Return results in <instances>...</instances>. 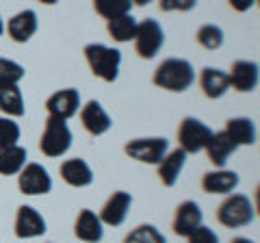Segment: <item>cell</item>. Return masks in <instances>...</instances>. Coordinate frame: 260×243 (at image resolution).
<instances>
[{
    "instance_id": "cell-28",
    "label": "cell",
    "mask_w": 260,
    "mask_h": 243,
    "mask_svg": "<svg viewBox=\"0 0 260 243\" xmlns=\"http://www.w3.org/2000/svg\"><path fill=\"white\" fill-rule=\"evenodd\" d=\"M198 44L202 48H206V50H219V48L223 46V31L217 26V24H204V26H200L198 35Z\"/></svg>"
},
{
    "instance_id": "cell-18",
    "label": "cell",
    "mask_w": 260,
    "mask_h": 243,
    "mask_svg": "<svg viewBox=\"0 0 260 243\" xmlns=\"http://www.w3.org/2000/svg\"><path fill=\"white\" fill-rule=\"evenodd\" d=\"M59 174L63 178V183H68L70 187H76V189L89 187L93 183V169L89 167L85 159H78V157L63 161L59 167Z\"/></svg>"
},
{
    "instance_id": "cell-17",
    "label": "cell",
    "mask_w": 260,
    "mask_h": 243,
    "mask_svg": "<svg viewBox=\"0 0 260 243\" xmlns=\"http://www.w3.org/2000/svg\"><path fill=\"white\" fill-rule=\"evenodd\" d=\"M74 234L76 239L85 243H100L104 239V224L100 222L95 210L91 208L78 210L76 222H74Z\"/></svg>"
},
{
    "instance_id": "cell-23",
    "label": "cell",
    "mask_w": 260,
    "mask_h": 243,
    "mask_svg": "<svg viewBox=\"0 0 260 243\" xmlns=\"http://www.w3.org/2000/svg\"><path fill=\"white\" fill-rule=\"evenodd\" d=\"M28 152L20 143L15 145H0V174L3 176H18L20 169L28 163Z\"/></svg>"
},
{
    "instance_id": "cell-5",
    "label": "cell",
    "mask_w": 260,
    "mask_h": 243,
    "mask_svg": "<svg viewBox=\"0 0 260 243\" xmlns=\"http://www.w3.org/2000/svg\"><path fill=\"white\" fill-rule=\"evenodd\" d=\"M135 50L141 59H154L158 52L162 44H165V31H162L160 22L148 18L137 24V33H135Z\"/></svg>"
},
{
    "instance_id": "cell-32",
    "label": "cell",
    "mask_w": 260,
    "mask_h": 243,
    "mask_svg": "<svg viewBox=\"0 0 260 243\" xmlns=\"http://www.w3.org/2000/svg\"><path fill=\"white\" fill-rule=\"evenodd\" d=\"M198 0H158L160 11H191L195 9Z\"/></svg>"
},
{
    "instance_id": "cell-15",
    "label": "cell",
    "mask_w": 260,
    "mask_h": 243,
    "mask_svg": "<svg viewBox=\"0 0 260 243\" xmlns=\"http://www.w3.org/2000/svg\"><path fill=\"white\" fill-rule=\"evenodd\" d=\"M202 220H204V213H202L198 202H193V200L182 202V204H178L176 215H174V224H172L174 234H178V237H189L195 228L202 226Z\"/></svg>"
},
{
    "instance_id": "cell-30",
    "label": "cell",
    "mask_w": 260,
    "mask_h": 243,
    "mask_svg": "<svg viewBox=\"0 0 260 243\" xmlns=\"http://www.w3.org/2000/svg\"><path fill=\"white\" fill-rule=\"evenodd\" d=\"M20 126L15 124L13 117H0V145H15L20 141Z\"/></svg>"
},
{
    "instance_id": "cell-34",
    "label": "cell",
    "mask_w": 260,
    "mask_h": 243,
    "mask_svg": "<svg viewBox=\"0 0 260 243\" xmlns=\"http://www.w3.org/2000/svg\"><path fill=\"white\" fill-rule=\"evenodd\" d=\"M230 243H256V241H251V239H247V237H234Z\"/></svg>"
},
{
    "instance_id": "cell-2",
    "label": "cell",
    "mask_w": 260,
    "mask_h": 243,
    "mask_svg": "<svg viewBox=\"0 0 260 243\" xmlns=\"http://www.w3.org/2000/svg\"><path fill=\"white\" fill-rule=\"evenodd\" d=\"M83 54L93 76L104 80V83L117 80L119 68H121V52L117 48H111L104 44H87Z\"/></svg>"
},
{
    "instance_id": "cell-13",
    "label": "cell",
    "mask_w": 260,
    "mask_h": 243,
    "mask_svg": "<svg viewBox=\"0 0 260 243\" xmlns=\"http://www.w3.org/2000/svg\"><path fill=\"white\" fill-rule=\"evenodd\" d=\"M241 178L237 172L232 169H213V172H206L202 176V191L210 193V196H230V193L239 187Z\"/></svg>"
},
{
    "instance_id": "cell-36",
    "label": "cell",
    "mask_w": 260,
    "mask_h": 243,
    "mask_svg": "<svg viewBox=\"0 0 260 243\" xmlns=\"http://www.w3.org/2000/svg\"><path fill=\"white\" fill-rule=\"evenodd\" d=\"M37 3H42V5H56L59 0H37Z\"/></svg>"
},
{
    "instance_id": "cell-29",
    "label": "cell",
    "mask_w": 260,
    "mask_h": 243,
    "mask_svg": "<svg viewBox=\"0 0 260 243\" xmlns=\"http://www.w3.org/2000/svg\"><path fill=\"white\" fill-rule=\"evenodd\" d=\"M24 78V68L18 61L0 56V85H18Z\"/></svg>"
},
{
    "instance_id": "cell-1",
    "label": "cell",
    "mask_w": 260,
    "mask_h": 243,
    "mask_svg": "<svg viewBox=\"0 0 260 243\" xmlns=\"http://www.w3.org/2000/svg\"><path fill=\"white\" fill-rule=\"evenodd\" d=\"M152 83L158 89H165V92L182 94L195 83V68L186 59H176V56L174 59H165L154 70Z\"/></svg>"
},
{
    "instance_id": "cell-8",
    "label": "cell",
    "mask_w": 260,
    "mask_h": 243,
    "mask_svg": "<svg viewBox=\"0 0 260 243\" xmlns=\"http://www.w3.org/2000/svg\"><path fill=\"white\" fill-rule=\"evenodd\" d=\"M18 187L24 196H46L52 191V176L42 163H26L18 174Z\"/></svg>"
},
{
    "instance_id": "cell-22",
    "label": "cell",
    "mask_w": 260,
    "mask_h": 243,
    "mask_svg": "<svg viewBox=\"0 0 260 243\" xmlns=\"http://www.w3.org/2000/svg\"><path fill=\"white\" fill-rule=\"evenodd\" d=\"M223 133L237 145H254L256 143V124L249 117H230L225 122Z\"/></svg>"
},
{
    "instance_id": "cell-37",
    "label": "cell",
    "mask_w": 260,
    "mask_h": 243,
    "mask_svg": "<svg viewBox=\"0 0 260 243\" xmlns=\"http://www.w3.org/2000/svg\"><path fill=\"white\" fill-rule=\"evenodd\" d=\"M3 33H5V22H3V15H0V37H3Z\"/></svg>"
},
{
    "instance_id": "cell-24",
    "label": "cell",
    "mask_w": 260,
    "mask_h": 243,
    "mask_svg": "<svg viewBox=\"0 0 260 243\" xmlns=\"http://www.w3.org/2000/svg\"><path fill=\"white\" fill-rule=\"evenodd\" d=\"M0 111L7 117H22L26 113L22 89L18 85H0Z\"/></svg>"
},
{
    "instance_id": "cell-19",
    "label": "cell",
    "mask_w": 260,
    "mask_h": 243,
    "mask_svg": "<svg viewBox=\"0 0 260 243\" xmlns=\"http://www.w3.org/2000/svg\"><path fill=\"white\" fill-rule=\"evenodd\" d=\"M184 165H186V152L180 150V148L169 150L156 165L160 185H165V187H174V185L178 183V178H180V174H182Z\"/></svg>"
},
{
    "instance_id": "cell-4",
    "label": "cell",
    "mask_w": 260,
    "mask_h": 243,
    "mask_svg": "<svg viewBox=\"0 0 260 243\" xmlns=\"http://www.w3.org/2000/svg\"><path fill=\"white\" fill-rule=\"evenodd\" d=\"M70 148H72V131H70L68 122L48 115L46 124H44L42 139H39V150H42L48 159H59Z\"/></svg>"
},
{
    "instance_id": "cell-7",
    "label": "cell",
    "mask_w": 260,
    "mask_h": 243,
    "mask_svg": "<svg viewBox=\"0 0 260 243\" xmlns=\"http://www.w3.org/2000/svg\"><path fill=\"white\" fill-rule=\"evenodd\" d=\"M210 137H213V128L198 117H184L178 126V143L186 155H198L200 150H204Z\"/></svg>"
},
{
    "instance_id": "cell-14",
    "label": "cell",
    "mask_w": 260,
    "mask_h": 243,
    "mask_svg": "<svg viewBox=\"0 0 260 243\" xmlns=\"http://www.w3.org/2000/svg\"><path fill=\"white\" fill-rule=\"evenodd\" d=\"M80 122H83L85 131L93 137H100L113 128L111 115L98 100H89L85 107H80Z\"/></svg>"
},
{
    "instance_id": "cell-26",
    "label": "cell",
    "mask_w": 260,
    "mask_h": 243,
    "mask_svg": "<svg viewBox=\"0 0 260 243\" xmlns=\"http://www.w3.org/2000/svg\"><path fill=\"white\" fill-rule=\"evenodd\" d=\"M121 243H167V239L156 226L141 224V226H137V228L130 230Z\"/></svg>"
},
{
    "instance_id": "cell-21",
    "label": "cell",
    "mask_w": 260,
    "mask_h": 243,
    "mask_svg": "<svg viewBox=\"0 0 260 243\" xmlns=\"http://www.w3.org/2000/svg\"><path fill=\"white\" fill-rule=\"evenodd\" d=\"M204 150H206L210 163H213L217 169H221V167H225L228 161H230V157L237 152V145H234L230 141V137L221 131V133H213V137L208 139Z\"/></svg>"
},
{
    "instance_id": "cell-3",
    "label": "cell",
    "mask_w": 260,
    "mask_h": 243,
    "mask_svg": "<svg viewBox=\"0 0 260 243\" xmlns=\"http://www.w3.org/2000/svg\"><path fill=\"white\" fill-rule=\"evenodd\" d=\"M217 222L225 228H243L249 226L256 217V208L245 193H230L217 206Z\"/></svg>"
},
{
    "instance_id": "cell-35",
    "label": "cell",
    "mask_w": 260,
    "mask_h": 243,
    "mask_svg": "<svg viewBox=\"0 0 260 243\" xmlns=\"http://www.w3.org/2000/svg\"><path fill=\"white\" fill-rule=\"evenodd\" d=\"M133 5H137V7H143V5H150V3H154V0H130Z\"/></svg>"
},
{
    "instance_id": "cell-16",
    "label": "cell",
    "mask_w": 260,
    "mask_h": 243,
    "mask_svg": "<svg viewBox=\"0 0 260 243\" xmlns=\"http://www.w3.org/2000/svg\"><path fill=\"white\" fill-rule=\"evenodd\" d=\"M39 28V18L32 9H24L20 13H15L9 20V24L5 26V31L9 33V37L15 44H26L32 39V35L37 33Z\"/></svg>"
},
{
    "instance_id": "cell-33",
    "label": "cell",
    "mask_w": 260,
    "mask_h": 243,
    "mask_svg": "<svg viewBox=\"0 0 260 243\" xmlns=\"http://www.w3.org/2000/svg\"><path fill=\"white\" fill-rule=\"evenodd\" d=\"M230 3V7L234 11H239V13H245V11H249L251 7L256 5V0H228Z\"/></svg>"
},
{
    "instance_id": "cell-25",
    "label": "cell",
    "mask_w": 260,
    "mask_h": 243,
    "mask_svg": "<svg viewBox=\"0 0 260 243\" xmlns=\"http://www.w3.org/2000/svg\"><path fill=\"white\" fill-rule=\"evenodd\" d=\"M137 24L139 22L133 18V13H126V15H119V18L107 20V31H109V35L115 39V42L126 44V42H130V39H135Z\"/></svg>"
},
{
    "instance_id": "cell-6",
    "label": "cell",
    "mask_w": 260,
    "mask_h": 243,
    "mask_svg": "<svg viewBox=\"0 0 260 243\" xmlns=\"http://www.w3.org/2000/svg\"><path fill=\"white\" fill-rule=\"evenodd\" d=\"M124 152L145 165H158V161L169 152V141L165 137H139L124 145Z\"/></svg>"
},
{
    "instance_id": "cell-9",
    "label": "cell",
    "mask_w": 260,
    "mask_h": 243,
    "mask_svg": "<svg viewBox=\"0 0 260 243\" xmlns=\"http://www.w3.org/2000/svg\"><path fill=\"white\" fill-rule=\"evenodd\" d=\"M48 230V224L44 220V215L37 208H32L28 204H22L15 215V224H13V232L18 239H37L44 237Z\"/></svg>"
},
{
    "instance_id": "cell-12",
    "label": "cell",
    "mask_w": 260,
    "mask_h": 243,
    "mask_svg": "<svg viewBox=\"0 0 260 243\" xmlns=\"http://www.w3.org/2000/svg\"><path fill=\"white\" fill-rule=\"evenodd\" d=\"M130 206H133V196L128 191H115L104 202L98 217H100V222L104 226H121L126 222Z\"/></svg>"
},
{
    "instance_id": "cell-31",
    "label": "cell",
    "mask_w": 260,
    "mask_h": 243,
    "mask_svg": "<svg viewBox=\"0 0 260 243\" xmlns=\"http://www.w3.org/2000/svg\"><path fill=\"white\" fill-rule=\"evenodd\" d=\"M186 239H189V243H221L217 237V232L213 228H208V226H204V224H202L200 228H195Z\"/></svg>"
},
{
    "instance_id": "cell-27",
    "label": "cell",
    "mask_w": 260,
    "mask_h": 243,
    "mask_svg": "<svg viewBox=\"0 0 260 243\" xmlns=\"http://www.w3.org/2000/svg\"><path fill=\"white\" fill-rule=\"evenodd\" d=\"M93 9L100 18L113 20V18H119V15L130 13L133 3L130 0H93Z\"/></svg>"
},
{
    "instance_id": "cell-10",
    "label": "cell",
    "mask_w": 260,
    "mask_h": 243,
    "mask_svg": "<svg viewBox=\"0 0 260 243\" xmlns=\"http://www.w3.org/2000/svg\"><path fill=\"white\" fill-rule=\"evenodd\" d=\"M46 111L50 117L59 119H72L80 111V92L74 87H65L61 92H54L46 100Z\"/></svg>"
},
{
    "instance_id": "cell-20",
    "label": "cell",
    "mask_w": 260,
    "mask_h": 243,
    "mask_svg": "<svg viewBox=\"0 0 260 243\" xmlns=\"http://www.w3.org/2000/svg\"><path fill=\"white\" fill-rule=\"evenodd\" d=\"M200 89L208 100L223 98L230 89V80H228V72L219 68H204L200 72Z\"/></svg>"
},
{
    "instance_id": "cell-11",
    "label": "cell",
    "mask_w": 260,
    "mask_h": 243,
    "mask_svg": "<svg viewBox=\"0 0 260 243\" xmlns=\"http://www.w3.org/2000/svg\"><path fill=\"white\" fill-rule=\"evenodd\" d=\"M228 80H230V87L234 92H241V94H249L254 92L260 83V70H258V63L254 61H234L230 72H228Z\"/></svg>"
}]
</instances>
